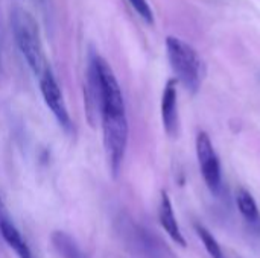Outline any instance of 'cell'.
I'll use <instances>...</instances> for the list:
<instances>
[{
    "label": "cell",
    "instance_id": "obj_1",
    "mask_svg": "<svg viewBox=\"0 0 260 258\" xmlns=\"http://www.w3.org/2000/svg\"><path fill=\"white\" fill-rule=\"evenodd\" d=\"M9 21L17 47L20 49L30 70L41 78L43 73L49 70V65L37 20L21 6H14L9 14Z\"/></svg>",
    "mask_w": 260,
    "mask_h": 258
},
{
    "label": "cell",
    "instance_id": "obj_2",
    "mask_svg": "<svg viewBox=\"0 0 260 258\" xmlns=\"http://www.w3.org/2000/svg\"><path fill=\"white\" fill-rule=\"evenodd\" d=\"M104 144L113 176H117L128 144V119L125 108H104L101 111Z\"/></svg>",
    "mask_w": 260,
    "mask_h": 258
},
{
    "label": "cell",
    "instance_id": "obj_3",
    "mask_svg": "<svg viewBox=\"0 0 260 258\" xmlns=\"http://www.w3.org/2000/svg\"><path fill=\"white\" fill-rule=\"evenodd\" d=\"M166 50L171 67L177 75V79L190 93H197L201 85V59L197 50L186 41L177 36L166 38Z\"/></svg>",
    "mask_w": 260,
    "mask_h": 258
},
{
    "label": "cell",
    "instance_id": "obj_4",
    "mask_svg": "<svg viewBox=\"0 0 260 258\" xmlns=\"http://www.w3.org/2000/svg\"><path fill=\"white\" fill-rule=\"evenodd\" d=\"M197 157L200 163V169L203 173V178L210 189V192L216 193L221 189V163L219 158L213 149V143L206 131L198 132L197 135Z\"/></svg>",
    "mask_w": 260,
    "mask_h": 258
},
{
    "label": "cell",
    "instance_id": "obj_5",
    "mask_svg": "<svg viewBox=\"0 0 260 258\" xmlns=\"http://www.w3.org/2000/svg\"><path fill=\"white\" fill-rule=\"evenodd\" d=\"M40 90H41V94H43V99H44L47 108L52 111L56 122L64 129L69 131L72 128V119H70V114L67 111L61 88H59L53 73L50 71V68L46 70L43 73V76L40 78Z\"/></svg>",
    "mask_w": 260,
    "mask_h": 258
},
{
    "label": "cell",
    "instance_id": "obj_6",
    "mask_svg": "<svg viewBox=\"0 0 260 258\" xmlns=\"http://www.w3.org/2000/svg\"><path fill=\"white\" fill-rule=\"evenodd\" d=\"M177 79H169L161 96V122L168 135L178 134V100H177Z\"/></svg>",
    "mask_w": 260,
    "mask_h": 258
},
{
    "label": "cell",
    "instance_id": "obj_7",
    "mask_svg": "<svg viewBox=\"0 0 260 258\" xmlns=\"http://www.w3.org/2000/svg\"><path fill=\"white\" fill-rule=\"evenodd\" d=\"M158 220L161 228L166 231V234L172 239L174 243L180 245L181 248H186V239L180 230V225L177 222L175 213H174V207L171 202V198L168 196V193L163 190L161 192V198H160V207H158Z\"/></svg>",
    "mask_w": 260,
    "mask_h": 258
},
{
    "label": "cell",
    "instance_id": "obj_8",
    "mask_svg": "<svg viewBox=\"0 0 260 258\" xmlns=\"http://www.w3.org/2000/svg\"><path fill=\"white\" fill-rule=\"evenodd\" d=\"M0 234L3 237V240L8 243V246L11 249H14V252L17 254L18 258H34L32 257V252L30 249L27 248L26 242L23 240L21 234L18 233V230L9 222V220H5L0 224Z\"/></svg>",
    "mask_w": 260,
    "mask_h": 258
},
{
    "label": "cell",
    "instance_id": "obj_9",
    "mask_svg": "<svg viewBox=\"0 0 260 258\" xmlns=\"http://www.w3.org/2000/svg\"><path fill=\"white\" fill-rule=\"evenodd\" d=\"M53 248L62 258H85L78 243L64 231H55L50 237Z\"/></svg>",
    "mask_w": 260,
    "mask_h": 258
},
{
    "label": "cell",
    "instance_id": "obj_10",
    "mask_svg": "<svg viewBox=\"0 0 260 258\" xmlns=\"http://www.w3.org/2000/svg\"><path fill=\"white\" fill-rule=\"evenodd\" d=\"M236 204H238V210L242 214V217L251 224V225H259L260 224V213L257 208V204L254 201V198L251 196L250 192H247L245 189H239L236 193Z\"/></svg>",
    "mask_w": 260,
    "mask_h": 258
},
{
    "label": "cell",
    "instance_id": "obj_11",
    "mask_svg": "<svg viewBox=\"0 0 260 258\" xmlns=\"http://www.w3.org/2000/svg\"><path fill=\"white\" fill-rule=\"evenodd\" d=\"M195 231L200 237V240L203 242L206 251L209 252V255L212 258H224L222 255V249L219 246V243L216 242V239L213 237V234L203 225L200 224H195Z\"/></svg>",
    "mask_w": 260,
    "mask_h": 258
},
{
    "label": "cell",
    "instance_id": "obj_12",
    "mask_svg": "<svg viewBox=\"0 0 260 258\" xmlns=\"http://www.w3.org/2000/svg\"><path fill=\"white\" fill-rule=\"evenodd\" d=\"M131 6L134 8V11L146 21V23H152L154 21V14L152 9L148 3V0H129Z\"/></svg>",
    "mask_w": 260,
    "mask_h": 258
},
{
    "label": "cell",
    "instance_id": "obj_13",
    "mask_svg": "<svg viewBox=\"0 0 260 258\" xmlns=\"http://www.w3.org/2000/svg\"><path fill=\"white\" fill-rule=\"evenodd\" d=\"M5 220H9V217H8V213H6V210H5L3 202H2V199H0V224L5 222Z\"/></svg>",
    "mask_w": 260,
    "mask_h": 258
}]
</instances>
